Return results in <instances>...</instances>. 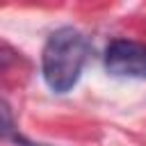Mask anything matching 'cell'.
Here are the masks:
<instances>
[{
  "label": "cell",
  "instance_id": "6da1fadb",
  "mask_svg": "<svg viewBox=\"0 0 146 146\" xmlns=\"http://www.w3.org/2000/svg\"><path fill=\"white\" fill-rule=\"evenodd\" d=\"M89 50H91L89 39L80 30L75 27L55 30L48 36L41 52V73L46 84L55 94L71 91L80 80Z\"/></svg>",
  "mask_w": 146,
  "mask_h": 146
},
{
  "label": "cell",
  "instance_id": "7a4b0ae2",
  "mask_svg": "<svg viewBox=\"0 0 146 146\" xmlns=\"http://www.w3.org/2000/svg\"><path fill=\"white\" fill-rule=\"evenodd\" d=\"M105 68L116 78H146V43L114 39L105 48Z\"/></svg>",
  "mask_w": 146,
  "mask_h": 146
}]
</instances>
